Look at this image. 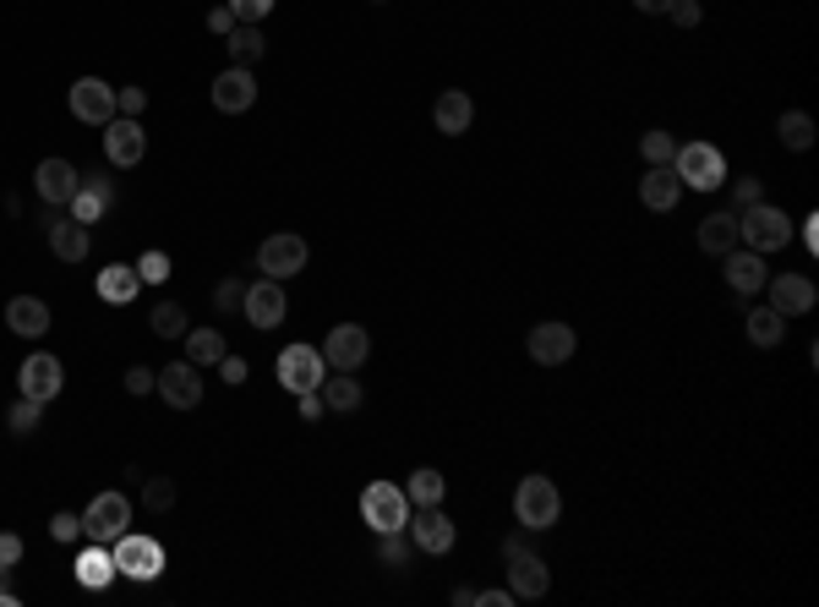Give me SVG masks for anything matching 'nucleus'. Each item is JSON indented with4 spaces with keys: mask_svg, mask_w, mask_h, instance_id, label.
Masks as SVG:
<instances>
[{
    "mask_svg": "<svg viewBox=\"0 0 819 607\" xmlns=\"http://www.w3.org/2000/svg\"><path fill=\"white\" fill-rule=\"evenodd\" d=\"M558 515H563V492H558L552 476L530 471L513 487V520H519L525 531H547V526H558Z\"/></svg>",
    "mask_w": 819,
    "mask_h": 607,
    "instance_id": "nucleus-1",
    "label": "nucleus"
},
{
    "mask_svg": "<svg viewBox=\"0 0 819 607\" xmlns=\"http://www.w3.org/2000/svg\"><path fill=\"white\" fill-rule=\"evenodd\" d=\"M672 176L683 187H693V192H716V187H727V153L716 142H678Z\"/></svg>",
    "mask_w": 819,
    "mask_h": 607,
    "instance_id": "nucleus-2",
    "label": "nucleus"
},
{
    "mask_svg": "<svg viewBox=\"0 0 819 607\" xmlns=\"http://www.w3.org/2000/svg\"><path fill=\"white\" fill-rule=\"evenodd\" d=\"M738 236H743V247L749 252H781L787 241H792V219L776 208V202H749V208H738Z\"/></svg>",
    "mask_w": 819,
    "mask_h": 607,
    "instance_id": "nucleus-3",
    "label": "nucleus"
},
{
    "mask_svg": "<svg viewBox=\"0 0 819 607\" xmlns=\"http://www.w3.org/2000/svg\"><path fill=\"white\" fill-rule=\"evenodd\" d=\"M361 520L372 526V531H404L410 526V498H404V487H393V481H367L361 487Z\"/></svg>",
    "mask_w": 819,
    "mask_h": 607,
    "instance_id": "nucleus-4",
    "label": "nucleus"
},
{
    "mask_svg": "<svg viewBox=\"0 0 819 607\" xmlns=\"http://www.w3.org/2000/svg\"><path fill=\"white\" fill-rule=\"evenodd\" d=\"M110 553H116V575H127L137 586H148V580H159L164 575V547L153 537H116L110 541Z\"/></svg>",
    "mask_w": 819,
    "mask_h": 607,
    "instance_id": "nucleus-5",
    "label": "nucleus"
},
{
    "mask_svg": "<svg viewBox=\"0 0 819 607\" xmlns=\"http://www.w3.org/2000/svg\"><path fill=\"white\" fill-rule=\"evenodd\" d=\"M273 378H279L290 395H307V389H322L328 361H322V350H317V345H284V350H279Z\"/></svg>",
    "mask_w": 819,
    "mask_h": 607,
    "instance_id": "nucleus-6",
    "label": "nucleus"
},
{
    "mask_svg": "<svg viewBox=\"0 0 819 607\" xmlns=\"http://www.w3.org/2000/svg\"><path fill=\"white\" fill-rule=\"evenodd\" d=\"M66 105H71V116L77 121H88V127H110L121 110H116V88L104 82V77H77L71 88H66Z\"/></svg>",
    "mask_w": 819,
    "mask_h": 607,
    "instance_id": "nucleus-7",
    "label": "nucleus"
},
{
    "mask_svg": "<svg viewBox=\"0 0 819 607\" xmlns=\"http://www.w3.org/2000/svg\"><path fill=\"white\" fill-rule=\"evenodd\" d=\"M317 350H322L328 372H361L367 356H372V335H367L361 324H339V329H328V339H322Z\"/></svg>",
    "mask_w": 819,
    "mask_h": 607,
    "instance_id": "nucleus-8",
    "label": "nucleus"
},
{
    "mask_svg": "<svg viewBox=\"0 0 819 607\" xmlns=\"http://www.w3.org/2000/svg\"><path fill=\"white\" fill-rule=\"evenodd\" d=\"M116 202H121L116 176H104V170H88V176H82V187L71 192V202H66V208H71V219H77V225H88V230H93V225H99V219H104Z\"/></svg>",
    "mask_w": 819,
    "mask_h": 607,
    "instance_id": "nucleus-9",
    "label": "nucleus"
},
{
    "mask_svg": "<svg viewBox=\"0 0 819 607\" xmlns=\"http://www.w3.org/2000/svg\"><path fill=\"white\" fill-rule=\"evenodd\" d=\"M82 531H88V541H110L116 537H127L131 531V504H127V492H99L88 509H82Z\"/></svg>",
    "mask_w": 819,
    "mask_h": 607,
    "instance_id": "nucleus-10",
    "label": "nucleus"
},
{
    "mask_svg": "<svg viewBox=\"0 0 819 607\" xmlns=\"http://www.w3.org/2000/svg\"><path fill=\"white\" fill-rule=\"evenodd\" d=\"M257 263L268 279H290V273H301L312 263V247H307V236H296V230H279V236H268L262 247H257Z\"/></svg>",
    "mask_w": 819,
    "mask_h": 607,
    "instance_id": "nucleus-11",
    "label": "nucleus"
},
{
    "mask_svg": "<svg viewBox=\"0 0 819 607\" xmlns=\"http://www.w3.org/2000/svg\"><path fill=\"white\" fill-rule=\"evenodd\" d=\"M284 312H290V301H284V279H257V285H247V301H241V318L252 324L257 335L262 329H279L284 324Z\"/></svg>",
    "mask_w": 819,
    "mask_h": 607,
    "instance_id": "nucleus-12",
    "label": "nucleus"
},
{
    "mask_svg": "<svg viewBox=\"0 0 819 607\" xmlns=\"http://www.w3.org/2000/svg\"><path fill=\"white\" fill-rule=\"evenodd\" d=\"M17 389L28 395V400H39V405H50V400H61V389H66V367L50 356V350H33L28 361H22V372H17Z\"/></svg>",
    "mask_w": 819,
    "mask_h": 607,
    "instance_id": "nucleus-13",
    "label": "nucleus"
},
{
    "mask_svg": "<svg viewBox=\"0 0 819 607\" xmlns=\"http://www.w3.org/2000/svg\"><path fill=\"white\" fill-rule=\"evenodd\" d=\"M508 591H513V603H541L547 591H552V569H547V558L541 553H513L508 558Z\"/></svg>",
    "mask_w": 819,
    "mask_h": 607,
    "instance_id": "nucleus-14",
    "label": "nucleus"
},
{
    "mask_svg": "<svg viewBox=\"0 0 819 607\" xmlns=\"http://www.w3.org/2000/svg\"><path fill=\"white\" fill-rule=\"evenodd\" d=\"M765 290H770V307L781 318H803V312H815V301H819L809 273H776V279H765Z\"/></svg>",
    "mask_w": 819,
    "mask_h": 607,
    "instance_id": "nucleus-15",
    "label": "nucleus"
},
{
    "mask_svg": "<svg viewBox=\"0 0 819 607\" xmlns=\"http://www.w3.org/2000/svg\"><path fill=\"white\" fill-rule=\"evenodd\" d=\"M257 105V77L252 67H230L213 77V110L219 116H247Z\"/></svg>",
    "mask_w": 819,
    "mask_h": 607,
    "instance_id": "nucleus-16",
    "label": "nucleus"
},
{
    "mask_svg": "<svg viewBox=\"0 0 819 607\" xmlns=\"http://www.w3.org/2000/svg\"><path fill=\"white\" fill-rule=\"evenodd\" d=\"M153 395L170 410H197L202 405V378H197L191 361H170V367H159V389Z\"/></svg>",
    "mask_w": 819,
    "mask_h": 607,
    "instance_id": "nucleus-17",
    "label": "nucleus"
},
{
    "mask_svg": "<svg viewBox=\"0 0 819 607\" xmlns=\"http://www.w3.org/2000/svg\"><path fill=\"white\" fill-rule=\"evenodd\" d=\"M104 153H110V165H142V153H148V132H142V121L137 116H116L110 127H104Z\"/></svg>",
    "mask_w": 819,
    "mask_h": 607,
    "instance_id": "nucleus-18",
    "label": "nucleus"
},
{
    "mask_svg": "<svg viewBox=\"0 0 819 607\" xmlns=\"http://www.w3.org/2000/svg\"><path fill=\"white\" fill-rule=\"evenodd\" d=\"M410 541H416V553H448L453 541H459V526L442 515V504H427L421 515H410Z\"/></svg>",
    "mask_w": 819,
    "mask_h": 607,
    "instance_id": "nucleus-19",
    "label": "nucleus"
},
{
    "mask_svg": "<svg viewBox=\"0 0 819 607\" xmlns=\"http://www.w3.org/2000/svg\"><path fill=\"white\" fill-rule=\"evenodd\" d=\"M77 187H82V170H77L71 159H39V170H33V192H39L44 202L66 208Z\"/></svg>",
    "mask_w": 819,
    "mask_h": 607,
    "instance_id": "nucleus-20",
    "label": "nucleus"
},
{
    "mask_svg": "<svg viewBox=\"0 0 819 607\" xmlns=\"http://www.w3.org/2000/svg\"><path fill=\"white\" fill-rule=\"evenodd\" d=\"M573 350H579V335L568 324H536L530 329V361H541V367H563V361H573Z\"/></svg>",
    "mask_w": 819,
    "mask_h": 607,
    "instance_id": "nucleus-21",
    "label": "nucleus"
},
{
    "mask_svg": "<svg viewBox=\"0 0 819 607\" xmlns=\"http://www.w3.org/2000/svg\"><path fill=\"white\" fill-rule=\"evenodd\" d=\"M50 324H56V312H50L39 296H11V301H6V329L17 339H44Z\"/></svg>",
    "mask_w": 819,
    "mask_h": 607,
    "instance_id": "nucleus-22",
    "label": "nucleus"
},
{
    "mask_svg": "<svg viewBox=\"0 0 819 607\" xmlns=\"http://www.w3.org/2000/svg\"><path fill=\"white\" fill-rule=\"evenodd\" d=\"M470 121H476V99H470L465 88H442L438 99H432V127H438L442 137H465Z\"/></svg>",
    "mask_w": 819,
    "mask_h": 607,
    "instance_id": "nucleus-23",
    "label": "nucleus"
},
{
    "mask_svg": "<svg viewBox=\"0 0 819 607\" xmlns=\"http://www.w3.org/2000/svg\"><path fill=\"white\" fill-rule=\"evenodd\" d=\"M71 575H77L82 591H104V586H116V553H110L104 541H88V547L77 553Z\"/></svg>",
    "mask_w": 819,
    "mask_h": 607,
    "instance_id": "nucleus-24",
    "label": "nucleus"
},
{
    "mask_svg": "<svg viewBox=\"0 0 819 607\" xmlns=\"http://www.w3.org/2000/svg\"><path fill=\"white\" fill-rule=\"evenodd\" d=\"M721 273H727V285H732L738 296H755V290H765V279H770L765 252H749V247H732V252L721 258Z\"/></svg>",
    "mask_w": 819,
    "mask_h": 607,
    "instance_id": "nucleus-25",
    "label": "nucleus"
},
{
    "mask_svg": "<svg viewBox=\"0 0 819 607\" xmlns=\"http://www.w3.org/2000/svg\"><path fill=\"white\" fill-rule=\"evenodd\" d=\"M678 198H683V181L672 176V165H650V170L639 176V202H645L650 213L678 208Z\"/></svg>",
    "mask_w": 819,
    "mask_h": 607,
    "instance_id": "nucleus-26",
    "label": "nucleus"
},
{
    "mask_svg": "<svg viewBox=\"0 0 819 607\" xmlns=\"http://www.w3.org/2000/svg\"><path fill=\"white\" fill-rule=\"evenodd\" d=\"M50 252H56L61 263H88V252H93V230L77 225L71 213H66V219H50Z\"/></svg>",
    "mask_w": 819,
    "mask_h": 607,
    "instance_id": "nucleus-27",
    "label": "nucleus"
},
{
    "mask_svg": "<svg viewBox=\"0 0 819 607\" xmlns=\"http://www.w3.org/2000/svg\"><path fill=\"white\" fill-rule=\"evenodd\" d=\"M699 252H710V258H727L732 247H743V236H738V213H710V219H699Z\"/></svg>",
    "mask_w": 819,
    "mask_h": 607,
    "instance_id": "nucleus-28",
    "label": "nucleus"
},
{
    "mask_svg": "<svg viewBox=\"0 0 819 607\" xmlns=\"http://www.w3.org/2000/svg\"><path fill=\"white\" fill-rule=\"evenodd\" d=\"M142 296V279L131 263H110V269H99V301L104 307H131Z\"/></svg>",
    "mask_w": 819,
    "mask_h": 607,
    "instance_id": "nucleus-29",
    "label": "nucleus"
},
{
    "mask_svg": "<svg viewBox=\"0 0 819 607\" xmlns=\"http://www.w3.org/2000/svg\"><path fill=\"white\" fill-rule=\"evenodd\" d=\"M224 50H230V61H236V67H257V61H262V50H268L262 22H236V33L224 39Z\"/></svg>",
    "mask_w": 819,
    "mask_h": 607,
    "instance_id": "nucleus-30",
    "label": "nucleus"
},
{
    "mask_svg": "<svg viewBox=\"0 0 819 607\" xmlns=\"http://www.w3.org/2000/svg\"><path fill=\"white\" fill-rule=\"evenodd\" d=\"M361 400H367V389L356 384V372H328L322 378V405L328 410H361Z\"/></svg>",
    "mask_w": 819,
    "mask_h": 607,
    "instance_id": "nucleus-31",
    "label": "nucleus"
},
{
    "mask_svg": "<svg viewBox=\"0 0 819 607\" xmlns=\"http://www.w3.org/2000/svg\"><path fill=\"white\" fill-rule=\"evenodd\" d=\"M743 329H749V339H755L759 350H776L781 335H787V318H781L776 307H755V312L743 318Z\"/></svg>",
    "mask_w": 819,
    "mask_h": 607,
    "instance_id": "nucleus-32",
    "label": "nucleus"
},
{
    "mask_svg": "<svg viewBox=\"0 0 819 607\" xmlns=\"http://www.w3.org/2000/svg\"><path fill=\"white\" fill-rule=\"evenodd\" d=\"M776 132H781V142H787L792 153H809V148H815V116H809V110H781Z\"/></svg>",
    "mask_w": 819,
    "mask_h": 607,
    "instance_id": "nucleus-33",
    "label": "nucleus"
},
{
    "mask_svg": "<svg viewBox=\"0 0 819 607\" xmlns=\"http://www.w3.org/2000/svg\"><path fill=\"white\" fill-rule=\"evenodd\" d=\"M442 492H448V481H442V471H432V466L410 471V481H404V498H410V509H427V504H442Z\"/></svg>",
    "mask_w": 819,
    "mask_h": 607,
    "instance_id": "nucleus-34",
    "label": "nucleus"
},
{
    "mask_svg": "<svg viewBox=\"0 0 819 607\" xmlns=\"http://www.w3.org/2000/svg\"><path fill=\"white\" fill-rule=\"evenodd\" d=\"M230 345L219 329H187V361L191 367H219V356H224Z\"/></svg>",
    "mask_w": 819,
    "mask_h": 607,
    "instance_id": "nucleus-35",
    "label": "nucleus"
},
{
    "mask_svg": "<svg viewBox=\"0 0 819 607\" xmlns=\"http://www.w3.org/2000/svg\"><path fill=\"white\" fill-rule=\"evenodd\" d=\"M148 329L159 339H187V329H191L187 307H181V301H159V307L148 312Z\"/></svg>",
    "mask_w": 819,
    "mask_h": 607,
    "instance_id": "nucleus-36",
    "label": "nucleus"
},
{
    "mask_svg": "<svg viewBox=\"0 0 819 607\" xmlns=\"http://www.w3.org/2000/svg\"><path fill=\"white\" fill-rule=\"evenodd\" d=\"M378 558L388 564V569H410V558H416V541H410V531H382V537H378Z\"/></svg>",
    "mask_w": 819,
    "mask_h": 607,
    "instance_id": "nucleus-37",
    "label": "nucleus"
},
{
    "mask_svg": "<svg viewBox=\"0 0 819 607\" xmlns=\"http://www.w3.org/2000/svg\"><path fill=\"white\" fill-rule=\"evenodd\" d=\"M142 509L148 515L176 509V476H142Z\"/></svg>",
    "mask_w": 819,
    "mask_h": 607,
    "instance_id": "nucleus-38",
    "label": "nucleus"
},
{
    "mask_svg": "<svg viewBox=\"0 0 819 607\" xmlns=\"http://www.w3.org/2000/svg\"><path fill=\"white\" fill-rule=\"evenodd\" d=\"M672 153H678V137L672 132L650 127V132L639 137V159H645V165H672Z\"/></svg>",
    "mask_w": 819,
    "mask_h": 607,
    "instance_id": "nucleus-39",
    "label": "nucleus"
},
{
    "mask_svg": "<svg viewBox=\"0 0 819 607\" xmlns=\"http://www.w3.org/2000/svg\"><path fill=\"white\" fill-rule=\"evenodd\" d=\"M39 410H44V405H39V400H28V395H22V400H11V410H6V427H11L17 438H28V432L39 427Z\"/></svg>",
    "mask_w": 819,
    "mask_h": 607,
    "instance_id": "nucleus-40",
    "label": "nucleus"
},
{
    "mask_svg": "<svg viewBox=\"0 0 819 607\" xmlns=\"http://www.w3.org/2000/svg\"><path fill=\"white\" fill-rule=\"evenodd\" d=\"M131 269H137V279H142V285H164V279H170V252L148 247V252H142Z\"/></svg>",
    "mask_w": 819,
    "mask_h": 607,
    "instance_id": "nucleus-41",
    "label": "nucleus"
},
{
    "mask_svg": "<svg viewBox=\"0 0 819 607\" xmlns=\"http://www.w3.org/2000/svg\"><path fill=\"white\" fill-rule=\"evenodd\" d=\"M241 301H247V279H219V285H213L219 318H224V312H241Z\"/></svg>",
    "mask_w": 819,
    "mask_h": 607,
    "instance_id": "nucleus-42",
    "label": "nucleus"
},
{
    "mask_svg": "<svg viewBox=\"0 0 819 607\" xmlns=\"http://www.w3.org/2000/svg\"><path fill=\"white\" fill-rule=\"evenodd\" d=\"M50 537H56V541H77V537H82V515L56 509V515H50Z\"/></svg>",
    "mask_w": 819,
    "mask_h": 607,
    "instance_id": "nucleus-43",
    "label": "nucleus"
},
{
    "mask_svg": "<svg viewBox=\"0 0 819 607\" xmlns=\"http://www.w3.org/2000/svg\"><path fill=\"white\" fill-rule=\"evenodd\" d=\"M219 378H224L230 389H241V384L252 378V367H247V356H230V350H224V356H219Z\"/></svg>",
    "mask_w": 819,
    "mask_h": 607,
    "instance_id": "nucleus-44",
    "label": "nucleus"
},
{
    "mask_svg": "<svg viewBox=\"0 0 819 607\" xmlns=\"http://www.w3.org/2000/svg\"><path fill=\"white\" fill-rule=\"evenodd\" d=\"M159 389V372L153 367H127V395L131 400H142V395H153Z\"/></svg>",
    "mask_w": 819,
    "mask_h": 607,
    "instance_id": "nucleus-45",
    "label": "nucleus"
},
{
    "mask_svg": "<svg viewBox=\"0 0 819 607\" xmlns=\"http://www.w3.org/2000/svg\"><path fill=\"white\" fill-rule=\"evenodd\" d=\"M224 6L236 11V22H262V17H268L279 0H224Z\"/></svg>",
    "mask_w": 819,
    "mask_h": 607,
    "instance_id": "nucleus-46",
    "label": "nucleus"
},
{
    "mask_svg": "<svg viewBox=\"0 0 819 607\" xmlns=\"http://www.w3.org/2000/svg\"><path fill=\"white\" fill-rule=\"evenodd\" d=\"M667 17H672L678 28H699V22H705V6H699V0H672Z\"/></svg>",
    "mask_w": 819,
    "mask_h": 607,
    "instance_id": "nucleus-47",
    "label": "nucleus"
},
{
    "mask_svg": "<svg viewBox=\"0 0 819 607\" xmlns=\"http://www.w3.org/2000/svg\"><path fill=\"white\" fill-rule=\"evenodd\" d=\"M116 110H121V116H142V110H148V93H142L137 82H131V88H116Z\"/></svg>",
    "mask_w": 819,
    "mask_h": 607,
    "instance_id": "nucleus-48",
    "label": "nucleus"
},
{
    "mask_svg": "<svg viewBox=\"0 0 819 607\" xmlns=\"http://www.w3.org/2000/svg\"><path fill=\"white\" fill-rule=\"evenodd\" d=\"M208 33L230 39V33H236V11H230V6H213V11H208Z\"/></svg>",
    "mask_w": 819,
    "mask_h": 607,
    "instance_id": "nucleus-49",
    "label": "nucleus"
},
{
    "mask_svg": "<svg viewBox=\"0 0 819 607\" xmlns=\"http://www.w3.org/2000/svg\"><path fill=\"white\" fill-rule=\"evenodd\" d=\"M732 198H738V208H749V202L765 198V187H759V176H743V181H732Z\"/></svg>",
    "mask_w": 819,
    "mask_h": 607,
    "instance_id": "nucleus-50",
    "label": "nucleus"
},
{
    "mask_svg": "<svg viewBox=\"0 0 819 607\" xmlns=\"http://www.w3.org/2000/svg\"><path fill=\"white\" fill-rule=\"evenodd\" d=\"M22 553H28V547H22L17 531H0V564H6V569H11V564H22Z\"/></svg>",
    "mask_w": 819,
    "mask_h": 607,
    "instance_id": "nucleus-51",
    "label": "nucleus"
},
{
    "mask_svg": "<svg viewBox=\"0 0 819 607\" xmlns=\"http://www.w3.org/2000/svg\"><path fill=\"white\" fill-rule=\"evenodd\" d=\"M296 410H301V421H317L328 405H322V389H307V395H296Z\"/></svg>",
    "mask_w": 819,
    "mask_h": 607,
    "instance_id": "nucleus-52",
    "label": "nucleus"
},
{
    "mask_svg": "<svg viewBox=\"0 0 819 607\" xmlns=\"http://www.w3.org/2000/svg\"><path fill=\"white\" fill-rule=\"evenodd\" d=\"M476 603L481 607H513V591H508V586H492V591H476Z\"/></svg>",
    "mask_w": 819,
    "mask_h": 607,
    "instance_id": "nucleus-53",
    "label": "nucleus"
},
{
    "mask_svg": "<svg viewBox=\"0 0 819 607\" xmlns=\"http://www.w3.org/2000/svg\"><path fill=\"white\" fill-rule=\"evenodd\" d=\"M803 247L819 252V213H803Z\"/></svg>",
    "mask_w": 819,
    "mask_h": 607,
    "instance_id": "nucleus-54",
    "label": "nucleus"
},
{
    "mask_svg": "<svg viewBox=\"0 0 819 607\" xmlns=\"http://www.w3.org/2000/svg\"><path fill=\"white\" fill-rule=\"evenodd\" d=\"M672 0H633V11H645V17H661Z\"/></svg>",
    "mask_w": 819,
    "mask_h": 607,
    "instance_id": "nucleus-55",
    "label": "nucleus"
},
{
    "mask_svg": "<svg viewBox=\"0 0 819 607\" xmlns=\"http://www.w3.org/2000/svg\"><path fill=\"white\" fill-rule=\"evenodd\" d=\"M513 553H525V531H513V537L503 541V558H513Z\"/></svg>",
    "mask_w": 819,
    "mask_h": 607,
    "instance_id": "nucleus-56",
    "label": "nucleus"
},
{
    "mask_svg": "<svg viewBox=\"0 0 819 607\" xmlns=\"http://www.w3.org/2000/svg\"><path fill=\"white\" fill-rule=\"evenodd\" d=\"M6 575H11V569H6V564H0V607H17V597H11V591H6Z\"/></svg>",
    "mask_w": 819,
    "mask_h": 607,
    "instance_id": "nucleus-57",
    "label": "nucleus"
}]
</instances>
